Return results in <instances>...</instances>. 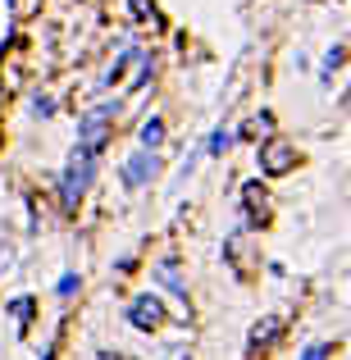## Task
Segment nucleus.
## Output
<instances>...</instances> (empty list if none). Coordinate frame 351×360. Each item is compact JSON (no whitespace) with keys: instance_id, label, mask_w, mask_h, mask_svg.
I'll use <instances>...</instances> for the list:
<instances>
[{"instance_id":"f257e3e1","label":"nucleus","mask_w":351,"mask_h":360,"mask_svg":"<svg viewBox=\"0 0 351 360\" xmlns=\"http://www.w3.org/2000/svg\"><path fill=\"white\" fill-rule=\"evenodd\" d=\"M115 115H119V110H115V105H106V110H96V115L82 119V123H78V146L96 155V150L106 146V137H110V123H115Z\"/></svg>"},{"instance_id":"f03ea898","label":"nucleus","mask_w":351,"mask_h":360,"mask_svg":"<svg viewBox=\"0 0 351 360\" xmlns=\"http://www.w3.org/2000/svg\"><path fill=\"white\" fill-rule=\"evenodd\" d=\"M297 146H288V141H269V146H264L260 150V169H264V174H274V178H279V174H292V169H297Z\"/></svg>"},{"instance_id":"7ed1b4c3","label":"nucleus","mask_w":351,"mask_h":360,"mask_svg":"<svg viewBox=\"0 0 351 360\" xmlns=\"http://www.w3.org/2000/svg\"><path fill=\"white\" fill-rule=\"evenodd\" d=\"M128 319H132L137 328H160V324H165V306H160L155 297H137V301L128 306Z\"/></svg>"},{"instance_id":"20e7f679","label":"nucleus","mask_w":351,"mask_h":360,"mask_svg":"<svg viewBox=\"0 0 351 360\" xmlns=\"http://www.w3.org/2000/svg\"><path fill=\"white\" fill-rule=\"evenodd\" d=\"M155 169H160V160L151 155V150H137V155L123 165V183H128V187H141L151 174H155Z\"/></svg>"},{"instance_id":"39448f33","label":"nucleus","mask_w":351,"mask_h":360,"mask_svg":"<svg viewBox=\"0 0 351 360\" xmlns=\"http://www.w3.org/2000/svg\"><path fill=\"white\" fill-rule=\"evenodd\" d=\"M242 201H246V210H251V214H264V187L260 183H246L242 187Z\"/></svg>"},{"instance_id":"423d86ee","label":"nucleus","mask_w":351,"mask_h":360,"mask_svg":"<svg viewBox=\"0 0 351 360\" xmlns=\"http://www.w3.org/2000/svg\"><path fill=\"white\" fill-rule=\"evenodd\" d=\"M274 333H279V319H264V324H255V328H251V347L274 342Z\"/></svg>"},{"instance_id":"0eeeda50","label":"nucleus","mask_w":351,"mask_h":360,"mask_svg":"<svg viewBox=\"0 0 351 360\" xmlns=\"http://www.w3.org/2000/svg\"><path fill=\"white\" fill-rule=\"evenodd\" d=\"M160 141H165V123H160V119H151L146 128H141V146H151V150H155Z\"/></svg>"},{"instance_id":"6e6552de","label":"nucleus","mask_w":351,"mask_h":360,"mask_svg":"<svg viewBox=\"0 0 351 360\" xmlns=\"http://www.w3.org/2000/svg\"><path fill=\"white\" fill-rule=\"evenodd\" d=\"M229 146H233V132H224V128H219V132L210 137V155H224Z\"/></svg>"},{"instance_id":"1a4fd4ad","label":"nucleus","mask_w":351,"mask_h":360,"mask_svg":"<svg viewBox=\"0 0 351 360\" xmlns=\"http://www.w3.org/2000/svg\"><path fill=\"white\" fill-rule=\"evenodd\" d=\"M14 319H18V324H27V319H32V297H18L14 301Z\"/></svg>"},{"instance_id":"9d476101","label":"nucleus","mask_w":351,"mask_h":360,"mask_svg":"<svg viewBox=\"0 0 351 360\" xmlns=\"http://www.w3.org/2000/svg\"><path fill=\"white\" fill-rule=\"evenodd\" d=\"M128 5H132V18H146L151 14V0H128Z\"/></svg>"},{"instance_id":"9b49d317","label":"nucleus","mask_w":351,"mask_h":360,"mask_svg":"<svg viewBox=\"0 0 351 360\" xmlns=\"http://www.w3.org/2000/svg\"><path fill=\"white\" fill-rule=\"evenodd\" d=\"M37 115H55V101L51 96H37Z\"/></svg>"}]
</instances>
